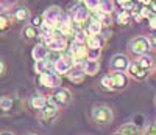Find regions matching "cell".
I'll return each instance as SVG.
<instances>
[{"instance_id":"obj_9","label":"cell","mask_w":156,"mask_h":135,"mask_svg":"<svg viewBox=\"0 0 156 135\" xmlns=\"http://www.w3.org/2000/svg\"><path fill=\"white\" fill-rule=\"evenodd\" d=\"M11 16H12V19H14L16 23H20L22 26L23 25H28L31 22V19H33V14H31L30 8L22 5V3H17L14 8H12Z\"/></svg>"},{"instance_id":"obj_46","label":"cell","mask_w":156,"mask_h":135,"mask_svg":"<svg viewBox=\"0 0 156 135\" xmlns=\"http://www.w3.org/2000/svg\"><path fill=\"white\" fill-rule=\"evenodd\" d=\"M100 2H103V0H100Z\"/></svg>"},{"instance_id":"obj_19","label":"cell","mask_w":156,"mask_h":135,"mask_svg":"<svg viewBox=\"0 0 156 135\" xmlns=\"http://www.w3.org/2000/svg\"><path fill=\"white\" fill-rule=\"evenodd\" d=\"M103 25L100 20H97L95 17H90V20L86 23L84 30L87 33V36H97V34H101L103 33Z\"/></svg>"},{"instance_id":"obj_15","label":"cell","mask_w":156,"mask_h":135,"mask_svg":"<svg viewBox=\"0 0 156 135\" xmlns=\"http://www.w3.org/2000/svg\"><path fill=\"white\" fill-rule=\"evenodd\" d=\"M50 51H58V53H66L69 50V40L64 36H55L45 44Z\"/></svg>"},{"instance_id":"obj_14","label":"cell","mask_w":156,"mask_h":135,"mask_svg":"<svg viewBox=\"0 0 156 135\" xmlns=\"http://www.w3.org/2000/svg\"><path fill=\"white\" fill-rule=\"evenodd\" d=\"M39 36H41V30L33 26L31 23L23 25L20 30V39L25 44H34L36 40H39Z\"/></svg>"},{"instance_id":"obj_2","label":"cell","mask_w":156,"mask_h":135,"mask_svg":"<svg viewBox=\"0 0 156 135\" xmlns=\"http://www.w3.org/2000/svg\"><path fill=\"white\" fill-rule=\"evenodd\" d=\"M126 50H128V55L133 56L134 59L140 58V56H145L150 55L151 44H150V39L147 34H137L134 37H131L126 44Z\"/></svg>"},{"instance_id":"obj_21","label":"cell","mask_w":156,"mask_h":135,"mask_svg":"<svg viewBox=\"0 0 156 135\" xmlns=\"http://www.w3.org/2000/svg\"><path fill=\"white\" fill-rule=\"evenodd\" d=\"M66 78L73 84H81L86 79V73H84V70L81 69V67H73V69L66 75Z\"/></svg>"},{"instance_id":"obj_38","label":"cell","mask_w":156,"mask_h":135,"mask_svg":"<svg viewBox=\"0 0 156 135\" xmlns=\"http://www.w3.org/2000/svg\"><path fill=\"white\" fill-rule=\"evenodd\" d=\"M148 26H150L151 30H156V16H153V17L150 19V25H148Z\"/></svg>"},{"instance_id":"obj_6","label":"cell","mask_w":156,"mask_h":135,"mask_svg":"<svg viewBox=\"0 0 156 135\" xmlns=\"http://www.w3.org/2000/svg\"><path fill=\"white\" fill-rule=\"evenodd\" d=\"M51 100H53V103L59 107V109H67L69 106H72L73 103V93L67 89V87H59L56 90H53L50 93Z\"/></svg>"},{"instance_id":"obj_34","label":"cell","mask_w":156,"mask_h":135,"mask_svg":"<svg viewBox=\"0 0 156 135\" xmlns=\"http://www.w3.org/2000/svg\"><path fill=\"white\" fill-rule=\"evenodd\" d=\"M154 14L151 12V9H148L147 6H142L140 8V17H148V19H151Z\"/></svg>"},{"instance_id":"obj_5","label":"cell","mask_w":156,"mask_h":135,"mask_svg":"<svg viewBox=\"0 0 156 135\" xmlns=\"http://www.w3.org/2000/svg\"><path fill=\"white\" fill-rule=\"evenodd\" d=\"M70 16L73 20L75 28H84V23H87L92 17V12H90L83 3H76L73 8H70Z\"/></svg>"},{"instance_id":"obj_29","label":"cell","mask_w":156,"mask_h":135,"mask_svg":"<svg viewBox=\"0 0 156 135\" xmlns=\"http://www.w3.org/2000/svg\"><path fill=\"white\" fill-rule=\"evenodd\" d=\"M90 12H97L98 8H100V0H84L83 3Z\"/></svg>"},{"instance_id":"obj_39","label":"cell","mask_w":156,"mask_h":135,"mask_svg":"<svg viewBox=\"0 0 156 135\" xmlns=\"http://www.w3.org/2000/svg\"><path fill=\"white\" fill-rule=\"evenodd\" d=\"M23 135H39V133H36V132H33V130H28V132H25Z\"/></svg>"},{"instance_id":"obj_28","label":"cell","mask_w":156,"mask_h":135,"mask_svg":"<svg viewBox=\"0 0 156 135\" xmlns=\"http://www.w3.org/2000/svg\"><path fill=\"white\" fill-rule=\"evenodd\" d=\"M142 135H156V121H150L142 127Z\"/></svg>"},{"instance_id":"obj_41","label":"cell","mask_w":156,"mask_h":135,"mask_svg":"<svg viewBox=\"0 0 156 135\" xmlns=\"http://www.w3.org/2000/svg\"><path fill=\"white\" fill-rule=\"evenodd\" d=\"M75 3H84V0H73Z\"/></svg>"},{"instance_id":"obj_11","label":"cell","mask_w":156,"mask_h":135,"mask_svg":"<svg viewBox=\"0 0 156 135\" xmlns=\"http://www.w3.org/2000/svg\"><path fill=\"white\" fill-rule=\"evenodd\" d=\"M47 104H48V96L44 95V93H41V92L31 93L30 98H28V107L34 113H39L41 110H44Z\"/></svg>"},{"instance_id":"obj_30","label":"cell","mask_w":156,"mask_h":135,"mask_svg":"<svg viewBox=\"0 0 156 135\" xmlns=\"http://www.w3.org/2000/svg\"><path fill=\"white\" fill-rule=\"evenodd\" d=\"M17 5V0H2V12H11Z\"/></svg>"},{"instance_id":"obj_1","label":"cell","mask_w":156,"mask_h":135,"mask_svg":"<svg viewBox=\"0 0 156 135\" xmlns=\"http://www.w3.org/2000/svg\"><path fill=\"white\" fill-rule=\"evenodd\" d=\"M115 120L114 109L106 103H95L89 109V123L97 129L109 127Z\"/></svg>"},{"instance_id":"obj_20","label":"cell","mask_w":156,"mask_h":135,"mask_svg":"<svg viewBox=\"0 0 156 135\" xmlns=\"http://www.w3.org/2000/svg\"><path fill=\"white\" fill-rule=\"evenodd\" d=\"M117 132H119L120 135H142V129L137 126V124H134V123H123L122 126H119L115 129Z\"/></svg>"},{"instance_id":"obj_22","label":"cell","mask_w":156,"mask_h":135,"mask_svg":"<svg viewBox=\"0 0 156 135\" xmlns=\"http://www.w3.org/2000/svg\"><path fill=\"white\" fill-rule=\"evenodd\" d=\"M81 69L84 70L86 76H97L100 73V69H101V64L100 61H86L83 65H81Z\"/></svg>"},{"instance_id":"obj_45","label":"cell","mask_w":156,"mask_h":135,"mask_svg":"<svg viewBox=\"0 0 156 135\" xmlns=\"http://www.w3.org/2000/svg\"><path fill=\"white\" fill-rule=\"evenodd\" d=\"M153 75H154V76H156V65H154V67H153Z\"/></svg>"},{"instance_id":"obj_37","label":"cell","mask_w":156,"mask_h":135,"mask_svg":"<svg viewBox=\"0 0 156 135\" xmlns=\"http://www.w3.org/2000/svg\"><path fill=\"white\" fill-rule=\"evenodd\" d=\"M0 76H2V78L6 76V62L3 59H2V73H0Z\"/></svg>"},{"instance_id":"obj_42","label":"cell","mask_w":156,"mask_h":135,"mask_svg":"<svg viewBox=\"0 0 156 135\" xmlns=\"http://www.w3.org/2000/svg\"><path fill=\"white\" fill-rule=\"evenodd\" d=\"M153 14H154V16H156V3H154V5H153Z\"/></svg>"},{"instance_id":"obj_12","label":"cell","mask_w":156,"mask_h":135,"mask_svg":"<svg viewBox=\"0 0 156 135\" xmlns=\"http://www.w3.org/2000/svg\"><path fill=\"white\" fill-rule=\"evenodd\" d=\"M53 67H55V73H58L59 76H66L75 67V61H73V58L69 55V53H64L62 58Z\"/></svg>"},{"instance_id":"obj_33","label":"cell","mask_w":156,"mask_h":135,"mask_svg":"<svg viewBox=\"0 0 156 135\" xmlns=\"http://www.w3.org/2000/svg\"><path fill=\"white\" fill-rule=\"evenodd\" d=\"M128 19H129V12H128V9H123L120 14H119V17H117V20H119L120 23H126Z\"/></svg>"},{"instance_id":"obj_23","label":"cell","mask_w":156,"mask_h":135,"mask_svg":"<svg viewBox=\"0 0 156 135\" xmlns=\"http://www.w3.org/2000/svg\"><path fill=\"white\" fill-rule=\"evenodd\" d=\"M98 89H100L101 92H105V93H112V92H115L114 83H112V78H111L109 73L103 75V76L98 79Z\"/></svg>"},{"instance_id":"obj_13","label":"cell","mask_w":156,"mask_h":135,"mask_svg":"<svg viewBox=\"0 0 156 135\" xmlns=\"http://www.w3.org/2000/svg\"><path fill=\"white\" fill-rule=\"evenodd\" d=\"M109 75H111V78H112L115 92H123V90L128 89L131 78L128 76L126 72H109Z\"/></svg>"},{"instance_id":"obj_3","label":"cell","mask_w":156,"mask_h":135,"mask_svg":"<svg viewBox=\"0 0 156 135\" xmlns=\"http://www.w3.org/2000/svg\"><path fill=\"white\" fill-rule=\"evenodd\" d=\"M59 116H61V109L53 103L51 96L48 95V104L45 106V109L41 110L39 113H36L37 121L42 126H53L56 121L59 120Z\"/></svg>"},{"instance_id":"obj_17","label":"cell","mask_w":156,"mask_h":135,"mask_svg":"<svg viewBox=\"0 0 156 135\" xmlns=\"http://www.w3.org/2000/svg\"><path fill=\"white\" fill-rule=\"evenodd\" d=\"M33 70L37 76H41V75H45V73H51V72H55V67L53 64H51L50 61L44 59V61H36L33 64Z\"/></svg>"},{"instance_id":"obj_43","label":"cell","mask_w":156,"mask_h":135,"mask_svg":"<svg viewBox=\"0 0 156 135\" xmlns=\"http://www.w3.org/2000/svg\"><path fill=\"white\" fill-rule=\"evenodd\" d=\"M153 106L156 107V95H154V98H153Z\"/></svg>"},{"instance_id":"obj_4","label":"cell","mask_w":156,"mask_h":135,"mask_svg":"<svg viewBox=\"0 0 156 135\" xmlns=\"http://www.w3.org/2000/svg\"><path fill=\"white\" fill-rule=\"evenodd\" d=\"M67 53L73 58V61H75V67H81V65L87 61L89 47H87L86 42H78V40H72V44L69 45Z\"/></svg>"},{"instance_id":"obj_10","label":"cell","mask_w":156,"mask_h":135,"mask_svg":"<svg viewBox=\"0 0 156 135\" xmlns=\"http://www.w3.org/2000/svg\"><path fill=\"white\" fill-rule=\"evenodd\" d=\"M37 83H39V86H42L44 89H50V90H56V89L62 87V86H61L62 79H61V76H59L58 73H55V72L41 75V76H39V79H37Z\"/></svg>"},{"instance_id":"obj_7","label":"cell","mask_w":156,"mask_h":135,"mask_svg":"<svg viewBox=\"0 0 156 135\" xmlns=\"http://www.w3.org/2000/svg\"><path fill=\"white\" fill-rule=\"evenodd\" d=\"M131 62H133L131 58L126 53H115L109 59L108 72H128Z\"/></svg>"},{"instance_id":"obj_24","label":"cell","mask_w":156,"mask_h":135,"mask_svg":"<svg viewBox=\"0 0 156 135\" xmlns=\"http://www.w3.org/2000/svg\"><path fill=\"white\" fill-rule=\"evenodd\" d=\"M12 107H14V100H12V96L3 95L2 98H0V109H2L3 116H6L12 110Z\"/></svg>"},{"instance_id":"obj_40","label":"cell","mask_w":156,"mask_h":135,"mask_svg":"<svg viewBox=\"0 0 156 135\" xmlns=\"http://www.w3.org/2000/svg\"><path fill=\"white\" fill-rule=\"evenodd\" d=\"M139 2H140V3H144V5H148V3H150V0H139Z\"/></svg>"},{"instance_id":"obj_35","label":"cell","mask_w":156,"mask_h":135,"mask_svg":"<svg viewBox=\"0 0 156 135\" xmlns=\"http://www.w3.org/2000/svg\"><path fill=\"white\" fill-rule=\"evenodd\" d=\"M148 39H150V44H151V48L156 51V33H151V34H147Z\"/></svg>"},{"instance_id":"obj_8","label":"cell","mask_w":156,"mask_h":135,"mask_svg":"<svg viewBox=\"0 0 156 135\" xmlns=\"http://www.w3.org/2000/svg\"><path fill=\"white\" fill-rule=\"evenodd\" d=\"M126 73L133 81H136V83H145V81H148L150 76L153 75V70H148V69H145V67L139 65L136 61H133Z\"/></svg>"},{"instance_id":"obj_36","label":"cell","mask_w":156,"mask_h":135,"mask_svg":"<svg viewBox=\"0 0 156 135\" xmlns=\"http://www.w3.org/2000/svg\"><path fill=\"white\" fill-rule=\"evenodd\" d=\"M0 135H17L12 129H8V127H3L2 130H0Z\"/></svg>"},{"instance_id":"obj_44","label":"cell","mask_w":156,"mask_h":135,"mask_svg":"<svg viewBox=\"0 0 156 135\" xmlns=\"http://www.w3.org/2000/svg\"><path fill=\"white\" fill-rule=\"evenodd\" d=\"M111 135H120V133H119V132H117V130H114V132H112Z\"/></svg>"},{"instance_id":"obj_31","label":"cell","mask_w":156,"mask_h":135,"mask_svg":"<svg viewBox=\"0 0 156 135\" xmlns=\"http://www.w3.org/2000/svg\"><path fill=\"white\" fill-rule=\"evenodd\" d=\"M62 55H64V53H58V51H50L48 50V55H47V61H50L51 64H56L61 58H62Z\"/></svg>"},{"instance_id":"obj_25","label":"cell","mask_w":156,"mask_h":135,"mask_svg":"<svg viewBox=\"0 0 156 135\" xmlns=\"http://www.w3.org/2000/svg\"><path fill=\"white\" fill-rule=\"evenodd\" d=\"M134 61H136L139 65L148 69V70H153V67L156 65V59L151 56V53H150V55H145V56H140V58H137V59H134Z\"/></svg>"},{"instance_id":"obj_32","label":"cell","mask_w":156,"mask_h":135,"mask_svg":"<svg viewBox=\"0 0 156 135\" xmlns=\"http://www.w3.org/2000/svg\"><path fill=\"white\" fill-rule=\"evenodd\" d=\"M101 51H103V50H90V48H89L87 61H100V58H101Z\"/></svg>"},{"instance_id":"obj_26","label":"cell","mask_w":156,"mask_h":135,"mask_svg":"<svg viewBox=\"0 0 156 135\" xmlns=\"http://www.w3.org/2000/svg\"><path fill=\"white\" fill-rule=\"evenodd\" d=\"M100 12H105V14H112L115 11V0H103L100 2Z\"/></svg>"},{"instance_id":"obj_16","label":"cell","mask_w":156,"mask_h":135,"mask_svg":"<svg viewBox=\"0 0 156 135\" xmlns=\"http://www.w3.org/2000/svg\"><path fill=\"white\" fill-rule=\"evenodd\" d=\"M86 44L90 50H103L106 47L108 44V36L105 33H101V34H97V36H89L87 40H86Z\"/></svg>"},{"instance_id":"obj_27","label":"cell","mask_w":156,"mask_h":135,"mask_svg":"<svg viewBox=\"0 0 156 135\" xmlns=\"http://www.w3.org/2000/svg\"><path fill=\"white\" fill-rule=\"evenodd\" d=\"M16 22H14V19H12V16H11V12H2V33H5L6 31V28L8 26H12Z\"/></svg>"},{"instance_id":"obj_18","label":"cell","mask_w":156,"mask_h":135,"mask_svg":"<svg viewBox=\"0 0 156 135\" xmlns=\"http://www.w3.org/2000/svg\"><path fill=\"white\" fill-rule=\"evenodd\" d=\"M47 55H48V48H47L45 44L37 42V44L33 45V48H31V58H33L34 62H36V61H44V59H47Z\"/></svg>"}]
</instances>
